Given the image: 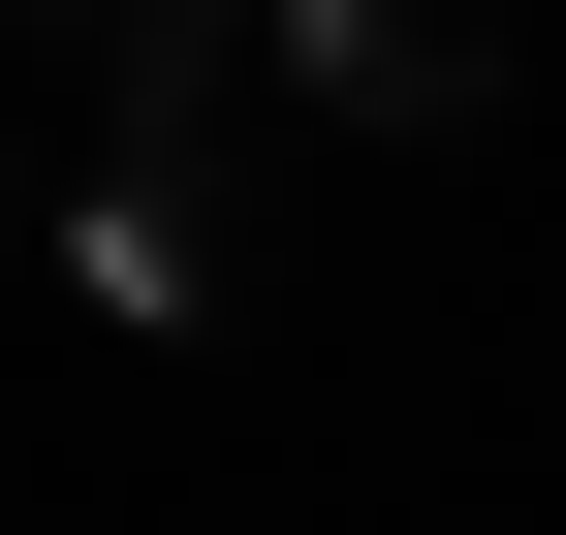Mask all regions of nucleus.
<instances>
[{
  "mask_svg": "<svg viewBox=\"0 0 566 535\" xmlns=\"http://www.w3.org/2000/svg\"><path fill=\"white\" fill-rule=\"evenodd\" d=\"M32 32H63V63H126V126H95V158H158V189H189V95H221V32H252V0H32Z\"/></svg>",
  "mask_w": 566,
  "mask_h": 535,
  "instance_id": "obj_2",
  "label": "nucleus"
},
{
  "mask_svg": "<svg viewBox=\"0 0 566 535\" xmlns=\"http://www.w3.org/2000/svg\"><path fill=\"white\" fill-rule=\"evenodd\" d=\"M63 284H95V315H189V284H221V221H189L158 158H95V189H63Z\"/></svg>",
  "mask_w": 566,
  "mask_h": 535,
  "instance_id": "obj_3",
  "label": "nucleus"
},
{
  "mask_svg": "<svg viewBox=\"0 0 566 535\" xmlns=\"http://www.w3.org/2000/svg\"><path fill=\"white\" fill-rule=\"evenodd\" d=\"M283 63H315L346 126H472L504 95V0H283Z\"/></svg>",
  "mask_w": 566,
  "mask_h": 535,
  "instance_id": "obj_1",
  "label": "nucleus"
}]
</instances>
